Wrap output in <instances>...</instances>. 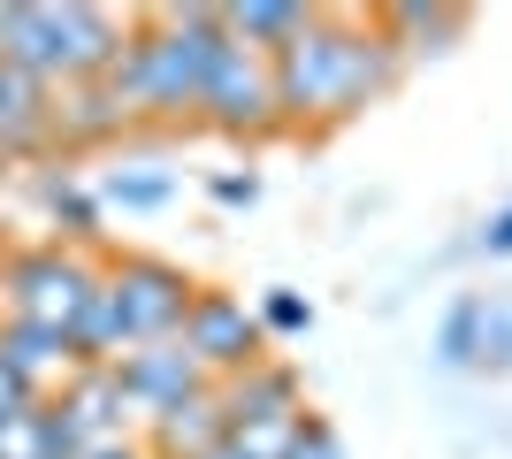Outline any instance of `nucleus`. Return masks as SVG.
I'll list each match as a JSON object with an SVG mask.
<instances>
[{"label": "nucleus", "mask_w": 512, "mask_h": 459, "mask_svg": "<svg viewBox=\"0 0 512 459\" xmlns=\"http://www.w3.org/2000/svg\"><path fill=\"white\" fill-rule=\"evenodd\" d=\"M222 54V16L214 8H169V16H153L146 31H123V54L107 69L100 85L123 100L130 115L153 108V115H184L199 108V92H207V69Z\"/></svg>", "instance_id": "nucleus-1"}, {"label": "nucleus", "mask_w": 512, "mask_h": 459, "mask_svg": "<svg viewBox=\"0 0 512 459\" xmlns=\"http://www.w3.org/2000/svg\"><path fill=\"white\" fill-rule=\"evenodd\" d=\"M390 77V39L344 31V23L314 16L299 39L276 54V108L283 115H344L367 92H383Z\"/></svg>", "instance_id": "nucleus-2"}, {"label": "nucleus", "mask_w": 512, "mask_h": 459, "mask_svg": "<svg viewBox=\"0 0 512 459\" xmlns=\"http://www.w3.org/2000/svg\"><path fill=\"white\" fill-rule=\"evenodd\" d=\"M100 291V268L69 245H39L8 261V322H39V329H77L85 299Z\"/></svg>", "instance_id": "nucleus-3"}, {"label": "nucleus", "mask_w": 512, "mask_h": 459, "mask_svg": "<svg viewBox=\"0 0 512 459\" xmlns=\"http://www.w3.org/2000/svg\"><path fill=\"white\" fill-rule=\"evenodd\" d=\"M107 291H115V306H123V337H130V345H161V337H176L184 314H192V299H199L192 276L169 268V261H153V253L115 261V268H107Z\"/></svg>", "instance_id": "nucleus-4"}, {"label": "nucleus", "mask_w": 512, "mask_h": 459, "mask_svg": "<svg viewBox=\"0 0 512 459\" xmlns=\"http://www.w3.org/2000/svg\"><path fill=\"white\" fill-rule=\"evenodd\" d=\"M199 115L222 123V131H268L283 115L276 108V62L253 54V46H237V39H222V54L207 69V92H199Z\"/></svg>", "instance_id": "nucleus-5"}, {"label": "nucleus", "mask_w": 512, "mask_h": 459, "mask_svg": "<svg viewBox=\"0 0 512 459\" xmlns=\"http://www.w3.org/2000/svg\"><path fill=\"white\" fill-rule=\"evenodd\" d=\"M176 337H184V352L207 368V383H214V375L260 368V322L245 314V299H230V291H199Z\"/></svg>", "instance_id": "nucleus-6"}, {"label": "nucleus", "mask_w": 512, "mask_h": 459, "mask_svg": "<svg viewBox=\"0 0 512 459\" xmlns=\"http://www.w3.org/2000/svg\"><path fill=\"white\" fill-rule=\"evenodd\" d=\"M115 383H123L130 414H169L176 398L207 391V368L184 352V337H161V345H130L115 360Z\"/></svg>", "instance_id": "nucleus-7"}, {"label": "nucleus", "mask_w": 512, "mask_h": 459, "mask_svg": "<svg viewBox=\"0 0 512 459\" xmlns=\"http://www.w3.org/2000/svg\"><path fill=\"white\" fill-rule=\"evenodd\" d=\"M0 62L23 69V77H39V85H69L54 0H16V8H0Z\"/></svg>", "instance_id": "nucleus-8"}, {"label": "nucleus", "mask_w": 512, "mask_h": 459, "mask_svg": "<svg viewBox=\"0 0 512 459\" xmlns=\"http://www.w3.org/2000/svg\"><path fill=\"white\" fill-rule=\"evenodd\" d=\"M54 414L69 421V437L85 444H115L123 437V421H130V398H123V383H115V368H77V383L62 391V406Z\"/></svg>", "instance_id": "nucleus-9"}, {"label": "nucleus", "mask_w": 512, "mask_h": 459, "mask_svg": "<svg viewBox=\"0 0 512 459\" xmlns=\"http://www.w3.org/2000/svg\"><path fill=\"white\" fill-rule=\"evenodd\" d=\"M222 437H230L222 383H207V391H192V398H176L169 414H153V444H161L169 459H199V452H214Z\"/></svg>", "instance_id": "nucleus-10"}, {"label": "nucleus", "mask_w": 512, "mask_h": 459, "mask_svg": "<svg viewBox=\"0 0 512 459\" xmlns=\"http://www.w3.org/2000/svg\"><path fill=\"white\" fill-rule=\"evenodd\" d=\"M444 360H451V368H467V360H497V368H512V306L505 299H467L444 322Z\"/></svg>", "instance_id": "nucleus-11"}, {"label": "nucleus", "mask_w": 512, "mask_h": 459, "mask_svg": "<svg viewBox=\"0 0 512 459\" xmlns=\"http://www.w3.org/2000/svg\"><path fill=\"white\" fill-rule=\"evenodd\" d=\"M222 414H230V429H260V421H299V383L283 368H245L222 383Z\"/></svg>", "instance_id": "nucleus-12"}, {"label": "nucleus", "mask_w": 512, "mask_h": 459, "mask_svg": "<svg viewBox=\"0 0 512 459\" xmlns=\"http://www.w3.org/2000/svg\"><path fill=\"white\" fill-rule=\"evenodd\" d=\"M214 16H222V39H237V46H253V54L276 62L283 46L314 23V8H299V0H245V8H214Z\"/></svg>", "instance_id": "nucleus-13"}, {"label": "nucleus", "mask_w": 512, "mask_h": 459, "mask_svg": "<svg viewBox=\"0 0 512 459\" xmlns=\"http://www.w3.org/2000/svg\"><path fill=\"white\" fill-rule=\"evenodd\" d=\"M54 131V85L0 62V153H23Z\"/></svg>", "instance_id": "nucleus-14"}, {"label": "nucleus", "mask_w": 512, "mask_h": 459, "mask_svg": "<svg viewBox=\"0 0 512 459\" xmlns=\"http://www.w3.org/2000/svg\"><path fill=\"white\" fill-rule=\"evenodd\" d=\"M0 360H8L31 391H39L46 375H62V368H85V360H77V337H69V329H39V322H8L0 329Z\"/></svg>", "instance_id": "nucleus-15"}, {"label": "nucleus", "mask_w": 512, "mask_h": 459, "mask_svg": "<svg viewBox=\"0 0 512 459\" xmlns=\"http://www.w3.org/2000/svg\"><path fill=\"white\" fill-rule=\"evenodd\" d=\"M123 115L130 108L107 85H69V100H54V131H62V138H107Z\"/></svg>", "instance_id": "nucleus-16"}, {"label": "nucleus", "mask_w": 512, "mask_h": 459, "mask_svg": "<svg viewBox=\"0 0 512 459\" xmlns=\"http://www.w3.org/2000/svg\"><path fill=\"white\" fill-rule=\"evenodd\" d=\"M100 199H107V207H161V199H176V176H161V169H115L100 184Z\"/></svg>", "instance_id": "nucleus-17"}, {"label": "nucleus", "mask_w": 512, "mask_h": 459, "mask_svg": "<svg viewBox=\"0 0 512 459\" xmlns=\"http://www.w3.org/2000/svg\"><path fill=\"white\" fill-rule=\"evenodd\" d=\"M39 199H46V215H54V222H69V230H92V215H100V207H92V199L77 192L69 176H46V184H39Z\"/></svg>", "instance_id": "nucleus-18"}, {"label": "nucleus", "mask_w": 512, "mask_h": 459, "mask_svg": "<svg viewBox=\"0 0 512 459\" xmlns=\"http://www.w3.org/2000/svg\"><path fill=\"white\" fill-rule=\"evenodd\" d=\"M283 459H344V444H337L329 421H299V437H291V452H283Z\"/></svg>", "instance_id": "nucleus-19"}, {"label": "nucleus", "mask_w": 512, "mask_h": 459, "mask_svg": "<svg viewBox=\"0 0 512 459\" xmlns=\"http://www.w3.org/2000/svg\"><path fill=\"white\" fill-rule=\"evenodd\" d=\"M260 322H268V329H306V322H314V306H306L299 291H268V306H260Z\"/></svg>", "instance_id": "nucleus-20"}, {"label": "nucleus", "mask_w": 512, "mask_h": 459, "mask_svg": "<svg viewBox=\"0 0 512 459\" xmlns=\"http://www.w3.org/2000/svg\"><path fill=\"white\" fill-rule=\"evenodd\" d=\"M31 406H39V391H31V383H23V375L8 368V360H0V421H16V414H31Z\"/></svg>", "instance_id": "nucleus-21"}, {"label": "nucleus", "mask_w": 512, "mask_h": 459, "mask_svg": "<svg viewBox=\"0 0 512 459\" xmlns=\"http://www.w3.org/2000/svg\"><path fill=\"white\" fill-rule=\"evenodd\" d=\"M253 176H214V199H222V207H253Z\"/></svg>", "instance_id": "nucleus-22"}, {"label": "nucleus", "mask_w": 512, "mask_h": 459, "mask_svg": "<svg viewBox=\"0 0 512 459\" xmlns=\"http://www.w3.org/2000/svg\"><path fill=\"white\" fill-rule=\"evenodd\" d=\"M482 253H512V207L490 222V230H482Z\"/></svg>", "instance_id": "nucleus-23"}, {"label": "nucleus", "mask_w": 512, "mask_h": 459, "mask_svg": "<svg viewBox=\"0 0 512 459\" xmlns=\"http://www.w3.org/2000/svg\"><path fill=\"white\" fill-rule=\"evenodd\" d=\"M77 459H146V452H138V444H123V437H115V444H92V452H77Z\"/></svg>", "instance_id": "nucleus-24"}, {"label": "nucleus", "mask_w": 512, "mask_h": 459, "mask_svg": "<svg viewBox=\"0 0 512 459\" xmlns=\"http://www.w3.org/2000/svg\"><path fill=\"white\" fill-rule=\"evenodd\" d=\"M199 459H253V452H245V444H237V437H222V444H214V452H199Z\"/></svg>", "instance_id": "nucleus-25"}]
</instances>
